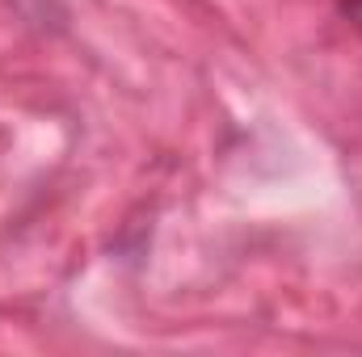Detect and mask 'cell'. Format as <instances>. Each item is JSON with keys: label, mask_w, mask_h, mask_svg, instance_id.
I'll return each mask as SVG.
<instances>
[{"label": "cell", "mask_w": 362, "mask_h": 357, "mask_svg": "<svg viewBox=\"0 0 362 357\" xmlns=\"http://www.w3.org/2000/svg\"><path fill=\"white\" fill-rule=\"evenodd\" d=\"M346 13H350V21L362 30V0H346Z\"/></svg>", "instance_id": "obj_1"}]
</instances>
